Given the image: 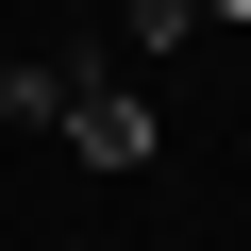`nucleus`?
<instances>
[{"label": "nucleus", "instance_id": "obj_1", "mask_svg": "<svg viewBox=\"0 0 251 251\" xmlns=\"http://www.w3.org/2000/svg\"><path fill=\"white\" fill-rule=\"evenodd\" d=\"M0 117H50V134H67L84 168H151V151H168V134H151V100H134V67H100V50L0 67Z\"/></svg>", "mask_w": 251, "mask_h": 251}, {"label": "nucleus", "instance_id": "obj_2", "mask_svg": "<svg viewBox=\"0 0 251 251\" xmlns=\"http://www.w3.org/2000/svg\"><path fill=\"white\" fill-rule=\"evenodd\" d=\"M201 34V0H134V50H184Z\"/></svg>", "mask_w": 251, "mask_h": 251}, {"label": "nucleus", "instance_id": "obj_3", "mask_svg": "<svg viewBox=\"0 0 251 251\" xmlns=\"http://www.w3.org/2000/svg\"><path fill=\"white\" fill-rule=\"evenodd\" d=\"M201 17H251V0H201Z\"/></svg>", "mask_w": 251, "mask_h": 251}]
</instances>
